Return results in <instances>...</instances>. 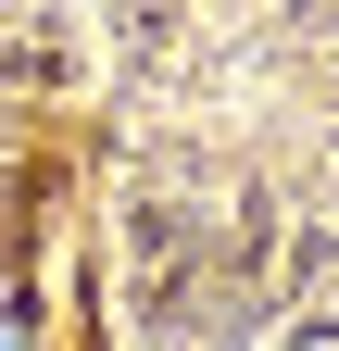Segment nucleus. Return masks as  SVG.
Segmentation results:
<instances>
[]
</instances>
